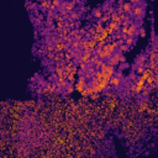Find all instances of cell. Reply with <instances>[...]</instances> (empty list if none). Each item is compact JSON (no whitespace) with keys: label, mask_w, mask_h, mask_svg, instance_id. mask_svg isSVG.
<instances>
[{"label":"cell","mask_w":158,"mask_h":158,"mask_svg":"<svg viewBox=\"0 0 158 158\" xmlns=\"http://www.w3.org/2000/svg\"><path fill=\"white\" fill-rule=\"evenodd\" d=\"M145 12H146V3H141L140 5H136L132 8L131 15L136 19H142L143 15H145Z\"/></svg>","instance_id":"1"},{"label":"cell","mask_w":158,"mask_h":158,"mask_svg":"<svg viewBox=\"0 0 158 158\" xmlns=\"http://www.w3.org/2000/svg\"><path fill=\"white\" fill-rule=\"evenodd\" d=\"M88 84V79L84 76H79V78L76 80V84H74V90H77L78 93H82L83 89L87 87Z\"/></svg>","instance_id":"2"},{"label":"cell","mask_w":158,"mask_h":158,"mask_svg":"<svg viewBox=\"0 0 158 158\" xmlns=\"http://www.w3.org/2000/svg\"><path fill=\"white\" fill-rule=\"evenodd\" d=\"M137 30H138V25L136 22H132V24L127 27V37L135 38V36H137Z\"/></svg>","instance_id":"3"},{"label":"cell","mask_w":158,"mask_h":158,"mask_svg":"<svg viewBox=\"0 0 158 158\" xmlns=\"http://www.w3.org/2000/svg\"><path fill=\"white\" fill-rule=\"evenodd\" d=\"M91 53H89V52H82V54H80V57H79L78 59H79V62L80 63H84V64H89V62H90V58H91Z\"/></svg>","instance_id":"4"},{"label":"cell","mask_w":158,"mask_h":158,"mask_svg":"<svg viewBox=\"0 0 158 158\" xmlns=\"http://www.w3.org/2000/svg\"><path fill=\"white\" fill-rule=\"evenodd\" d=\"M121 82H122V79H120V78L114 76V77L110 78L109 85H110V88H119L120 85H121Z\"/></svg>","instance_id":"5"},{"label":"cell","mask_w":158,"mask_h":158,"mask_svg":"<svg viewBox=\"0 0 158 158\" xmlns=\"http://www.w3.org/2000/svg\"><path fill=\"white\" fill-rule=\"evenodd\" d=\"M132 5L130 4L128 1H126V3H124L122 5H121V9H122V11L125 12V14H127V15H130L131 16V12H132Z\"/></svg>","instance_id":"6"},{"label":"cell","mask_w":158,"mask_h":158,"mask_svg":"<svg viewBox=\"0 0 158 158\" xmlns=\"http://www.w3.org/2000/svg\"><path fill=\"white\" fill-rule=\"evenodd\" d=\"M103 15H104V12H103V10H101V8H96V9L93 10V17L96 19L98 21L103 17Z\"/></svg>","instance_id":"7"},{"label":"cell","mask_w":158,"mask_h":158,"mask_svg":"<svg viewBox=\"0 0 158 158\" xmlns=\"http://www.w3.org/2000/svg\"><path fill=\"white\" fill-rule=\"evenodd\" d=\"M110 21L111 22H115V24H117V25H120L121 26V19H120V16H119V14H116V12H114V14H111L110 15Z\"/></svg>","instance_id":"8"},{"label":"cell","mask_w":158,"mask_h":158,"mask_svg":"<svg viewBox=\"0 0 158 158\" xmlns=\"http://www.w3.org/2000/svg\"><path fill=\"white\" fill-rule=\"evenodd\" d=\"M82 94V96H84V98H87V96H90L91 94H93V89H91V87H89L87 84V87L83 89V91L80 93Z\"/></svg>","instance_id":"9"},{"label":"cell","mask_w":158,"mask_h":158,"mask_svg":"<svg viewBox=\"0 0 158 158\" xmlns=\"http://www.w3.org/2000/svg\"><path fill=\"white\" fill-rule=\"evenodd\" d=\"M135 41H136V40L132 38V37H126V38L124 40V45H126L128 48H131L132 46L135 45Z\"/></svg>","instance_id":"10"},{"label":"cell","mask_w":158,"mask_h":158,"mask_svg":"<svg viewBox=\"0 0 158 158\" xmlns=\"http://www.w3.org/2000/svg\"><path fill=\"white\" fill-rule=\"evenodd\" d=\"M105 64H106L105 61H103V59H99V61H98V62L94 64V68L96 69V71H99V69H100V68H103V67L105 66Z\"/></svg>","instance_id":"11"},{"label":"cell","mask_w":158,"mask_h":158,"mask_svg":"<svg viewBox=\"0 0 158 158\" xmlns=\"http://www.w3.org/2000/svg\"><path fill=\"white\" fill-rule=\"evenodd\" d=\"M99 21H100L101 24H103V25L105 26V25H106V24H108V22L110 21V16H109V15H106V14H104V15H103V17H101Z\"/></svg>","instance_id":"12"},{"label":"cell","mask_w":158,"mask_h":158,"mask_svg":"<svg viewBox=\"0 0 158 158\" xmlns=\"http://www.w3.org/2000/svg\"><path fill=\"white\" fill-rule=\"evenodd\" d=\"M117 51H119V52H120V53H121V54H124L125 52H128V51H130V48L127 47V46H126V45H121V46H119V48H117Z\"/></svg>","instance_id":"13"},{"label":"cell","mask_w":158,"mask_h":158,"mask_svg":"<svg viewBox=\"0 0 158 158\" xmlns=\"http://www.w3.org/2000/svg\"><path fill=\"white\" fill-rule=\"evenodd\" d=\"M64 88H66V93H67V94H71V93L74 91V85L73 84H69V83H67V85L64 87Z\"/></svg>","instance_id":"14"},{"label":"cell","mask_w":158,"mask_h":158,"mask_svg":"<svg viewBox=\"0 0 158 158\" xmlns=\"http://www.w3.org/2000/svg\"><path fill=\"white\" fill-rule=\"evenodd\" d=\"M99 61V57H98L96 54H93L91 56V58H90V62H89V64H93V66H94V64Z\"/></svg>","instance_id":"15"},{"label":"cell","mask_w":158,"mask_h":158,"mask_svg":"<svg viewBox=\"0 0 158 158\" xmlns=\"http://www.w3.org/2000/svg\"><path fill=\"white\" fill-rule=\"evenodd\" d=\"M137 35H140L141 37H145L146 36V29L145 27H140V30H137Z\"/></svg>","instance_id":"16"},{"label":"cell","mask_w":158,"mask_h":158,"mask_svg":"<svg viewBox=\"0 0 158 158\" xmlns=\"http://www.w3.org/2000/svg\"><path fill=\"white\" fill-rule=\"evenodd\" d=\"M99 96H100V94H96V93H93V94H91L89 98H90V99H93V100H96Z\"/></svg>","instance_id":"17"}]
</instances>
